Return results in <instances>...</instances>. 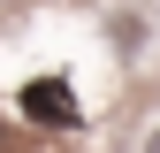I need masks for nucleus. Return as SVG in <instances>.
Listing matches in <instances>:
<instances>
[{"instance_id": "obj_1", "label": "nucleus", "mask_w": 160, "mask_h": 153, "mask_svg": "<svg viewBox=\"0 0 160 153\" xmlns=\"http://www.w3.org/2000/svg\"><path fill=\"white\" fill-rule=\"evenodd\" d=\"M15 115L38 123V130H76V123H84V100H76L69 76H31V84L15 92Z\"/></svg>"}, {"instance_id": "obj_2", "label": "nucleus", "mask_w": 160, "mask_h": 153, "mask_svg": "<svg viewBox=\"0 0 160 153\" xmlns=\"http://www.w3.org/2000/svg\"><path fill=\"white\" fill-rule=\"evenodd\" d=\"M145 153H160V130H145Z\"/></svg>"}]
</instances>
